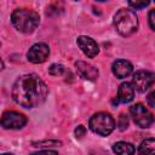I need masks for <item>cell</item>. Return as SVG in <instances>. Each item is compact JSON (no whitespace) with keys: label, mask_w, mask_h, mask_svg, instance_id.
<instances>
[{"label":"cell","mask_w":155,"mask_h":155,"mask_svg":"<svg viewBox=\"0 0 155 155\" xmlns=\"http://www.w3.org/2000/svg\"><path fill=\"white\" fill-rule=\"evenodd\" d=\"M13 101L23 108H35L41 105L47 97V86L36 74H24L19 76L12 86Z\"/></svg>","instance_id":"6da1fadb"},{"label":"cell","mask_w":155,"mask_h":155,"mask_svg":"<svg viewBox=\"0 0 155 155\" xmlns=\"http://www.w3.org/2000/svg\"><path fill=\"white\" fill-rule=\"evenodd\" d=\"M11 22L13 27L22 33H31L36 29L40 22L39 15L29 8H17L11 15Z\"/></svg>","instance_id":"7a4b0ae2"},{"label":"cell","mask_w":155,"mask_h":155,"mask_svg":"<svg viewBox=\"0 0 155 155\" xmlns=\"http://www.w3.org/2000/svg\"><path fill=\"white\" fill-rule=\"evenodd\" d=\"M114 25L120 35H132L138 28V18L136 12L131 8H120L114 16Z\"/></svg>","instance_id":"3957f363"},{"label":"cell","mask_w":155,"mask_h":155,"mask_svg":"<svg viewBox=\"0 0 155 155\" xmlns=\"http://www.w3.org/2000/svg\"><path fill=\"white\" fill-rule=\"evenodd\" d=\"M88 126L91 128L92 132L99 134V136H109L114 128H115V121L114 119L111 117L110 114L108 113H97L94 114L91 119H90V122H88Z\"/></svg>","instance_id":"277c9868"},{"label":"cell","mask_w":155,"mask_h":155,"mask_svg":"<svg viewBox=\"0 0 155 155\" xmlns=\"http://www.w3.org/2000/svg\"><path fill=\"white\" fill-rule=\"evenodd\" d=\"M130 114L134 121L136 125H138L142 128H147L149 127L153 122H154V116L153 114L142 104V103H137L133 104L130 108Z\"/></svg>","instance_id":"5b68a950"},{"label":"cell","mask_w":155,"mask_h":155,"mask_svg":"<svg viewBox=\"0 0 155 155\" xmlns=\"http://www.w3.org/2000/svg\"><path fill=\"white\" fill-rule=\"evenodd\" d=\"M155 84V73L148 70H139L134 73L132 79V85L134 90L139 92H145Z\"/></svg>","instance_id":"8992f818"},{"label":"cell","mask_w":155,"mask_h":155,"mask_svg":"<svg viewBox=\"0 0 155 155\" xmlns=\"http://www.w3.org/2000/svg\"><path fill=\"white\" fill-rule=\"evenodd\" d=\"M27 124V117L17 111H5L1 117V125L6 130H19Z\"/></svg>","instance_id":"52a82bcc"},{"label":"cell","mask_w":155,"mask_h":155,"mask_svg":"<svg viewBox=\"0 0 155 155\" xmlns=\"http://www.w3.org/2000/svg\"><path fill=\"white\" fill-rule=\"evenodd\" d=\"M48 54H50L48 46L44 42H38L29 48L27 53V58L29 62L34 64H39V63H44L48 58Z\"/></svg>","instance_id":"ba28073f"},{"label":"cell","mask_w":155,"mask_h":155,"mask_svg":"<svg viewBox=\"0 0 155 155\" xmlns=\"http://www.w3.org/2000/svg\"><path fill=\"white\" fill-rule=\"evenodd\" d=\"M76 42H78V46L81 48V51L88 58L96 57L98 54V52H99V48H98L97 42L93 39H91L90 36H85V35L79 36L78 40H76Z\"/></svg>","instance_id":"9c48e42d"},{"label":"cell","mask_w":155,"mask_h":155,"mask_svg":"<svg viewBox=\"0 0 155 155\" xmlns=\"http://www.w3.org/2000/svg\"><path fill=\"white\" fill-rule=\"evenodd\" d=\"M75 67H76V71L78 74L84 78L85 80H90V81H94L97 78H98V69L87 63V62H84V61H78L75 63Z\"/></svg>","instance_id":"30bf717a"},{"label":"cell","mask_w":155,"mask_h":155,"mask_svg":"<svg viewBox=\"0 0 155 155\" xmlns=\"http://www.w3.org/2000/svg\"><path fill=\"white\" fill-rule=\"evenodd\" d=\"M111 70L116 78L124 79L132 73L133 65L131 62H128L126 59H116L111 65Z\"/></svg>","instance_id":"8fae6325"},{"label":"cell","mask_w":155,"mask_h":155,"mask_svg":"<svg viewBox=\"0 0 155 155\" xmlns=\"http://www.w3.org/2000/svg\"><path fill=\"white\" fill-rule=\"evenodd\" d=\"M134 98V87L131 82H122L117 90V101L121 103H130Z\"/></svg>","instance_id":"7c38bea8"},{"label":"cell","mask_w":155,"mask_h":155,"mask_svg":"<svg viewBox=\"0 0 155 155\" xmlns=\"http://www.w3.org/2000/svg\"><path fill=\"white\" fill-rule=\"evenodd\" d=\"M113 151L116 155H134V147L128 142H117L113 145Z\"/></svg>","instance_id":"4fadbf2b"},{"label":"cell","mask_w":155,"mask_h":155,"mask_svg":"<svg viewBox=\"0 0 155 155\" xmlns=\"http://www.w3.org/2000/svg\"><path fill=\"white\" fill-rule=\"evenodd\" d=\"M139 155H155V139L148 138L143 140L138 148Z\"/></svg>","instance_id":"5bb4252c"},{"label":"cell","mask_w":155,"mask_h":155,"mask_svg":"<svg viewBox=\"0 0 155 155\" xmlns=\"http://www.w3.org/2000/svg\"><path fill=\"white\" fill-rule=\"evenodd\" d=\"M64 71H65V68L62 64H52L48 68V73L53 76H61V75H63Z\"/></svg>","instance_id":"9a60e30c"},{"label":"cell","mask_w":155,"mask_h":155,"mask_svg":"<svg viewBox=\"0 0 155 155\" xmlns=\"http://www.w3.org/2000/svg\"><path fill=\"white\" fill-rule=\"evenodd\" d=\"M62 143L58 140H40V142H34V147H57L61 145Z\"/></svg>","instance_id":"2e32d148"},{"label":"cell","mask_w":155,"mask_h":155,"mask_svg":"<svg viewBox=\"0 0 155 155\" xmlns=\"http://www.w3.org/2000/svg\"><path fill=\"white\" fill-rule=\"evenodd\" d=\"M149 5V1H128V6L133 10H139Z\"/></svg>","instance_id":"e0dca14e"},{"label":"cell","mask_w":155,"mask_h":155,"mask_svg":"<svg viewBox=\"0 0 155 155\" xmlns=\"http://www.w3.org/2000/svg\"><path fill=\"white\" fill-rule=\"evenodd\" d=\"M127 126H128V119L125 114H121L119 117V128L121 131H124L125 128H127Z\"/></svg>","instance_id":"ac0fdd59"},{"label":"cell","mask_w":155,"mask_h":155,"mask_svg":"<svg viewBox=\"0 0 155 155\" xmlns=\"http://www.w3.org/2000/svg\"><path fill=\"white\" fill-rule=\"evenodd\" d=\"M86 133V128L82 126V125H79L76 128H75V136L76 138H82Z\"/></svg>","instance_id":"d6986e66"},{"label":"cell","mask_w":155,"mask_h":155,"mask_svg":"<svg viewBox=\"0 0 155 155\" xmlns=\"http://www.w3.org/2000/svg\"><path fill=\"white\" fill-rule=\"evenodd\" d=\"M149 24H150V27H151V29L153 30H155V8H153V10H150V12H149Z\"/></svg>","instance_id":"ffe728a7"},{"label":"cell","mask_w":155,"mask_h":155,"mask_svg":"<svg viewBox=\"0 0 155 155\" xmlns=\"http://www.w3.org/2000/svg\"><path fill=\"white\" fill-rule=\"evenodd\" d=\"M147 102H148V104H149L150 107L155 108V90L151 91V92L148 94V97H147Z\"/></svg>","instance_id":"44dd1931"},{"label":"cell","mask_w":155,"mask_h":155,"mask_svg":"<svg viewBox=\"0 0 155 155\" xmlns=\"http://www.w3.org/2000/svg\"><path fill=\"white\" fill-rule=\"evenodd\" d=\"M30 155H58V153L54 150H41L38 153H33Z\"/></svg>","instance_id":"7402d4cb"},{"label":"cell","mask_w":155,"mask_h":155,"mask_svg":"<svg viewBox=\"0 0 155 155\" xmlns=\"http://www.w3.org/2000/svg\"><path fill=\"white\" fill-rule=\"evenodd\" d=\"M2 155H13V154H8V153H4Z\"/></svg>","instance_id":"603a6c76"}]
</instances>
